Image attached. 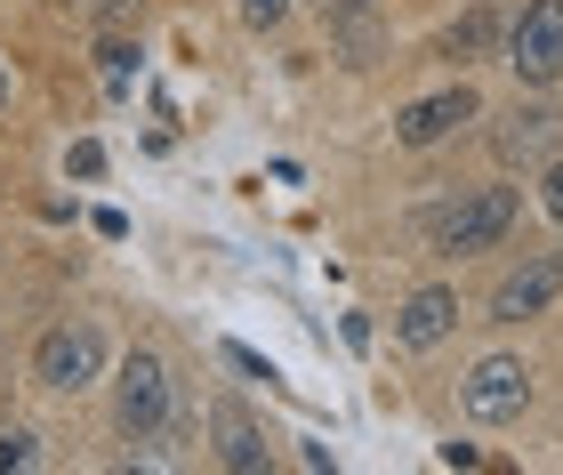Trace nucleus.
<instances>
[{"label":"nucleus","instance_id":"39448f33","mask_svg":"<svg viewBox=\"0 0 563 475\" xmlns=\"http://www.w3.org/2000/svg\"><path fill=\"white\" fill-rule=\"evenodd\" d=\"M459 404H467V419H516L531 404V371L516 355H483L467 371V387H459Z\"/></svg>","mask_w":563,"mask_h":475},{"label":"nucleus","instance_id":"9b49d317","mask_svg":"<svg viewBox=\"0 0 563 475\" xmlns=\"http://www.w3.org/2000/svg\"><path fill=\"white\" fill-rule=\"evenodd\" d=\"M483 41H492V16H467V24H451V33H443V57H467V48H483Z\"/></svg>","mask_w":563,"mask_h":475},{"label":"nucleus","instance_id":"4468645a","mask_svg":"<svg viewBox=\"0 0 563 475\" xmlns=\"http://www.w3.org/2000/svg\"><path fill=\"white\" fill-rule=\"evenodd\" d=\"M540 202H548V218L563 227V162H548V178H540Z\"/></svg>","mask_w":563,"mask_h":475},{"label":"nucleus","instance_id":"7ed1b4c3","mask_svg":"<svg viewBox=\"0 0 563 475\" xmlns=\"http://www.w3.org/2000/svg\"><path fill=\"white\" fill-rule=\"evenodd\" d=\"M113 419H121V435H169V371L153 363V355H130L121 363V387H113Z\"/></svg>","mask_w":563,"mask_h":475},{"label":"nucleus","instance_id":"1a4fd4ad","mask_svg":"<svg viewBox=\"0 0 563 475\" xmlns=\"http://www.w3.org/2000/svg\"><path fill=\"white\" fill-rule=\"evenodd\" d=\"M499 162H548V145H555V113H540V106H523L516 121H499Z\"/></svg>","mask_w":563,"mask_h":475},{"label":"nucleus","instance_id":"6e6552de","mask_svg":"<svg viewBox=\"0 0 563 475\" xmlns=\"http://www.w3.org/2000/svg\"><path fill=\"white\" fill-rule=\"evenodd\" d=\"M451 322H459V298L451 290H419L411 307L395 314V339L402 346H434V339H451Z\"/></svg>","mask_w":563,"mask_h":475},{"label":"nucleus","instance_id":"0eeeda50","mask_svg":"<svg viewBox=\"0 0 563 475\" xmlns=\"http://www.w3.org/2000/svg\"><path fill=\"white\" fill-rule=\"evenodd\" d=\"M555 290H563V258H540V266L507 274V283H499V298H492V322H531V314H540Z\"/></svg>","mask_w":563,"mask_h":475},{"label":"nucleus","instance_id":"f3484780","mask_svg":"<svg viewBox=\"0 0 563 475\" xmlns=\"http://www.w3.org/2000/svg\"><path fill=\"white\" fill-rule=\"evenodd\" d=\"M339 9H346V16H354V9H371V0H339Z\"/></svg>","mask_w":563,"mask_h":475},{"label":"nucleus","instance_id":"f257e3e1","mask_svg":"<svg viewBox=\"0 0 563 475\" xmlns=\"http://www.w3.org/2000/svg\"><path fill=\"white\" fill-rule=\"evenodd\" d=\"M97 371H106V339H97L89 322H57V331H41V346H33V379L41 387L81 395V387H97Z\"/></svg>","mask_w":563,"mask_h":475},{"label":"nucleus","instance_id":"9d476101","mask_svg":"<svg viewBox=\"0 0 563 475\" xmlns=\"http://www.w3.org/2000/svg\"><path fill=\"white\" fill-rule=\"evenodd\" d=\"M218 460L225 467H266V435L250 428V411H234V404H218Z\"/></svg>","mask_w":563,"mask_h":475},{"label":"nucleus","instance_id":"ddd939ff","mask_svg":"<svg viewBox=\"0 0 563 475\" xmlns=\"http://www.w3.org/2000/svg\"><path fill=\"white\" fill-rule=\"evenodd\" d=\"M130 57H137L130 41H106V89H113V97L130 89Z\"/></svg>","mask_w":563,"mask_h":475},{"label":"nucleus","instance_id":"f8f14e48","mask_svg":"<svg viewBox=\"0 0 563 475\" xmlns=\"http://www.w3.org/2000/svg\"><path fill=\"white\" fill-rule=\"evenodd\" d=\"M41 460V443L24 435V428H0V467H33Z\"/></svg>","mask_w":563,"mask_h":475},{"label":"nucleus","instance_id":"f03ea898","mask_svg":"<svg viewBox=\"0 0 563 475\" xmlns=\"http://www.w3.org/2000/svg\"><path fill=\"white\" fill-rule=\"evenodd\" d=\"M507 227H516V194H507V186H483V194H467V202H451L443 218H434V242H443L451 258H467V250L507 242Z\"/></svg>","mask_w":563,"mask_h":475},{"label":"nucleus","instance_id":"2eb2a0df","mask_svg":"<svg viewBox=\"0 0 563 475\" xmlns=\"http://www.w3.org/2000/svg\"><path fill=\"white\" fill-rule=\"evenodd\" d=\"M242 16L266 33V24H282V16H290V0H242Z\"/></svg>","mask_w":563,"mask_h":475},{"label":"nucleus","instance_id":"423d86ee","mask_svg":"<svg viewBox=\"0 0 563 475\" xmlns=\"http://www.w3.org/2000/svg\"><path fill=\"white\" fill-rule=\"evenodd\" d=\"M475 113H483V97L459 81V89H443V97H419V106H402V113H395V137H402V145H434V137H451L459 121H475Z\"/></svg>","mask_w":563,"mask_h":475},{"label":"nucleus","instance_id":"a211bd4d","mask_svg":"<svg viewBox=\"0 0 563 475\" xmlns=\"http://www.w3.org/2000/svg\"><path fill=\"white\" fill-rule=\"evenodd\" d=\"M0 106H9V81H0Z\"/></svg>","mask_w":563,"mask_h":475},{"label":"nucleus","instance_id":"20e7f679","mask_svg":"<svg viewBox=\"0 0 563 475\" xmlns=\"http://www.w3.org/2000/svg\"><path fill=\"white\" fill-rule=\"evenodd\" d=\"M507 65H516V81H531V89L563 81V0H531L523 9L516 41H507Z\"/></svg>","mask_w":563,"mask_h":475},{"label":"nucleus","instance_id":"dca6fc26","mask_svg":"<svg viewBox=\"0 0 563 475\" xmlns=\"http://www.w3.org/2000/svg\"><path fill=\"white\" fill-rule=\"evenodd\" d=\"M106 169V145H73V178H97Z\"/></svg>","mask_w":563,"mask_h":475}]
</instances>
